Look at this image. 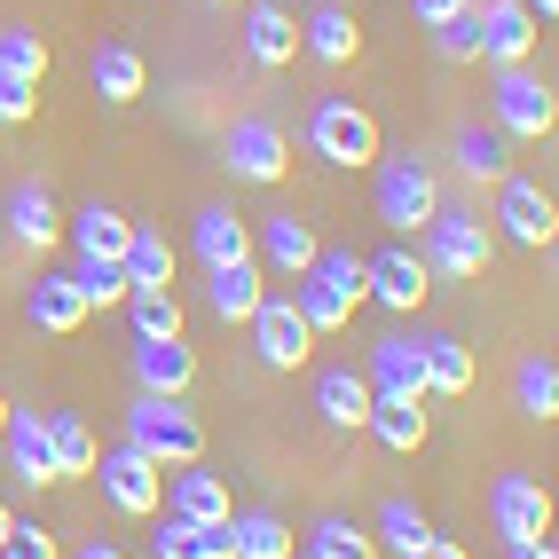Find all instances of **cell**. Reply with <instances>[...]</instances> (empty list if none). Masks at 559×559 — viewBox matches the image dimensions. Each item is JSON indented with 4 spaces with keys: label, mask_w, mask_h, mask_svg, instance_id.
Listing matches in <instances>:
<instances>
[{
    "label": "cell",
    "mask_w": 559,
    "mask_h": 559,
    "mask_svg": "<svg viewBox=\"0 0 559 559\" xmlns=\"http://www.w3.org/2000/svg\"><path fill=\"white\" fill-rule=\"evenodd\" d=\"M9 245H16V252L63 245V213H56V198L40 190V181H16V190H9Z\"/></svg>",
    "instance_id": "obj_15"
},
{
    "label": "cell",
    "mask_w": 559,
    "mask_h": 559,
    "mask_svg": "<svg viewBox=\"0 0 559 559\" xmlns=\"http://www.w3.org/2000/svg\"><path fill=\"white\" fill-rule=\"evenodd\" d=\"M71 245H80V260H127L134 221L110 205H87V213H71Z\"/></svg>",
    "instance_id": "obj_25"
},
{
    "label": "cell",
    "mask_w": 559,
    "mask_h": 559,
    "mask_svg": "<svg viewBox=\"0 0 559 559\" xmlns=\"http://www.w3.org/2000/svg\"><path fill=\"white\" fill-rule=\"evenodd\" d=\"M71 284H80L87 316H95V308H119V300H127V269H119V260H80V269H71Z\"/></svg>",
    "instance_id": "obj_40"
},
{
    "label": "cell",
    "mask_w": 559,
    "mask_h": 559,
    "mask_svg": "<svg viewBox=\"0 0 559 559\" xmlns=\"http://www.w3.org/2000/svg\"><path fill=\"white\" fill-rule=\"evenodd\" d=\"M409 9H418V24L433 32V24H450V16H465L473 0H409Z\"/></svg>",
    "instance_id": "obj_45"
},
{
    "label": "cell",
    "mask_w": 559,
    "mask_h": 559,
    "mask_svg": "<svg viewBox=\"0 0 559 559\" xmlns=\"http://www.w3.org/2000/svg\"><path fill=\"white\" fill-rule=\"evenodd\" d=\"M119 269H127V292H174V245L134 221V245H127Z\"/></svg>",
    "instance_id": "obj_29"
},
{
    "label": "cell",
    "mask_w": 559,
    "mask_h": 559,
    "mask_svg": "<svg viewBox=\"0 0 559 559\" xmlns=\"http://www.w3.org/2000/svg\"><path fill=\"white\" fill-rule=\"evenodd\" d=\"M426 355V394H465L473 386V347L450 340V331H433V340H418Z\"/></svg>",
    "instance_id": "obj_30"
},
{
    "label": "cell",
    "mask_w": 559,
    "mask_h": 559,
    "mask_svg": "<svg viewBox=\"0 0 559 559\" xmlns=\"http://www.w3.org/2000/svg\"><path fill=\"white\" fill-rule=\"evenodd\" d=\"M520 9H528L536 24H551V16H559V0H520Z\"/></svg>",
    "instance_id": "obj_48"
},
{
    "label": "cell",
    "mask_w": 559,
    "mask_h": 559,
    "mask_svg": "<svg viewBox=\"0 0 559 559\" xmlns=\"http://www.w3.org/2000/svg\"><path fill=\"white\" fill-rule=\"evenodd\" d=\"M489 512H497V536L512 551H528V544L551 536V497H544V480H528V473H504L489 489Z\"/></svg>",
    "instance_id": "obj_10"
},
{
    "label": "cell",
    "mask_w": 559,
    "mask_h": 559,
    "mask_svg": "<svg viewBox=\"0 0 559 559\" xmlns=\"http://www.w3.org/2000/svg\"><path fill=\"white\" fill-rule=\"evenodd\" d=\"M0 71H16V80L40 87L48 80V40H40V32H24V24H9V32H0Z\"/></svg>",
    "instance_id": "obj_39"
},
{
    "label": "cell",
    "mask_w": 559,
    "mask_h": 559,
    "mask_svg": "<svg viewBox=\"0 0 559 559\" xmlns=\"http://www.w3.org/2000/svg\"><path fill=\"white\" fill-rule=\"evenodd\" d=\"M370 198H379V221H386V229L409 237V229H426V221H433L441 181H433V166H426L418 151H402V158L379 151V190H370Z\"/></svg>",
    "instance_id": "obj_5"
},
{
    "label": "cell",
    "mask_w": 559,
    "mask_h": 559,
    "mask_svg": "<svg viewBox=\"0 0 559 559\" xmlns=\"http://www.w3.org/2000/svg\"><path fill=\"white\" fill-rule=\"evenodd\" d=\"M0 426H9V394H0Z\"/></svg>",
    "instance_id": "obj_51"
},
{
    "label": "cell",
    "mask_w": 559,
    "mask_h": 559,
    "mask_svg": "<svg viewBox=\"0 0 559 559\" xmlns=\"http://www.w3.org/2000/svg\"><path fill=\"white\" fill-rule=\"evenodd\" d=\"M308 151L323 158V166H379V119H370L362 103H347V95H323L316 110H308Z\"/></svg>",
    "instance_id": "obj_3"
},
{
    "label": "cell",
    "mask_w": 559,
    "mask_h": 559,
    "mask_svg": "<svg viewBox=\"0 0 559 559\" xmlns=\"http://www.w3.org/2000/svg\"><path fill=\"white\" fill-rule=\"evenodd\" d=\"M426 276H457V284H473L480 269L497 260V229L480 213H465V205H433V221H426Z\"/></svg>",
    "instance_id": "obj_2"
},
{
    "label": "cell",
    "mask_w": 559,
    "mask_h": 559,
    "mask_svg": "<svg viewBox=\"0 0 559 559\" xmlns=\"http://www.w3.org/2000/svg\"><path fill=\"white\" fill-rule=\"evenodd\" d=\"M292 308H300V323H308V331H340V323L355 316V308H347L323 276H292Z\"/></svg>",
    "instance_id": "obj_38"
},
{
    "label": "cell",
    "mask_w": 559,
    "mask_h": 559,
    "mask_svg": "<svg viewBox=\"0 0 559 559\" xmlns=\"http://www.w3.org/2000/svg\"><path fill=\"white\" fill-rule=\"evenodd\" d=\"M497 229H504L512 245H528V252H544V245L559 237V213H551V198L536 190V181H520V174H504V181H497Z\"/></svg>",
    "instance_id": "obj_12"
},
{
    "label": "cell",
    "mask_w": 559,
    "mask_h": 559,
    "mask_svg": "<svg viewBox=\"0 0 559 559\" xmlns=\"http://www.w3.org/2000/svg\"><path fill=\"white\" fill-rule=\"evenodd\" d=\"M32 110H40V87L16 80V71H0V127H32Z\"/></svg>",
    "instance_id": "obj_43"
},
{
    "label": "cell",
    "mask_w": 559,
    "mask_h": 559,
    "mask_svg": "<svg viewBox=\"0 0 559 559\" xmlns=\"http://www.w3.org/2000/svg\"><path fill=\"white\" fill-rule=\"evenodd\" d=\"M229 544L237 559H292V528L276 512H229Z\"/></svg>",
    "instance_id": "obj_31"
},
{
    "label": "cell",
    "mask_w": 559,
    "mask_h": 559,
    "mask_svg": "<svg viewBox=\"0 0 559 559\" xmlns=\"http://www.w3.org/2000/svg\"><path fill=\"white\" fill-rule=\"evenodd\" d=\"M433 56L441 63H480V32H473V9L450 16V24H433Z\"/></svg>",
    "instance_id": "obj_42"
},
{
    "label": "cell",
    "mask_w": 559,
    "mask_h": 559,
    "mask_svg": "<svg viewBox=\"0 0 559 559\" xmlns=\"http://www.w3.org/2000/svg\"><path fill=\"white\" fill-rule=\"evenodd\" d=\"M221 166H229V181L276 190V181L292 174V142H284L269 119H229V134H221Z\"/></svg>",
    "instance_id": "obj_6"
},
{
    "label": "cell",
    "mask_w": 559,
    "mask_h": 559,
    "mask_svg": "<svg viewBox=\"0 0 559 559\" xmlns=\"http://www.w3.org/2000/svg\"><path fill=\"white\" fill-rule=\"evenodd\" d=\"M316 245H323V237L308 229L300 213H269V221L252 229V260H260V269H276V276H308Z\"/></svg>",
    "instance_id": "obj_13"
},
{
    "label": "cell",
    "mask_w": 559,
    "mask_h": 559,
    "mask_svg": "<svg viewBox=\"0 0 559 559\" xmlns=\"http://www.w3.org/2000/svg\"><path fill=\"white\" fill-rule=\"evenodd\" d=\"M158 559H237V544H229V528H190V520H174V512H166Z\"/></svg>",
    "instance_id": "obj_32"
},
{
    "label": "cell",
    "mask_w": 559,
    "mask_h": 559,
    "mask_svg": "<svg viewBox=\"0 0 559 559\" xmlns=\"http://www.w3.org/2000/svg\"><path fill=\"white\" fill-rule=\"evenodd\" d=\"M127 323L134 340H181V300L174 292H127Z\"/></svg>",
    "instance_id": "obj_36"
},
{
    "label": "cell",
    "mask_w": 559,
    "mask_h": 559,
    "mask_svg": "<svg viewBox=\"0 0 559 559\" xmlns=\"http://www.w3.org/2000/svg\"><path fill=\"white\" fill-rule=\"evenodd\" d=\"M316 409H323V426L355 433L370 418V379H362V370H323V379H316Z\"/></svg>",
    "instance_id": "obj_26"
},
{
    "label": "cell",
    "mask_w": 559,
    "mask_h": 559,
    "mask_svg": "<svg viewBox=\"0 0 559 559\" xmlns=\"http://www.w3.org/2000/svg\"><path fill=\"white\" fill-rule=\"evenodd\" d=\"M95 480H103V497L119 504L127 520H151L166 504V473L142 450H127V441H119V450H95Z\"/></svg>",
    "instance_id": "obj_7"
},
{
    "label": "cell",
    "mask_w": 559,
    "mask_h": 559,
    "mask_svg": "<svg viewBox=\"0 0 559 559\" xmlns=\"http://www.w3.org/2000/svg\"><path fill=\"white\" fill-rule=\"evenodd\" d=\"M166 504H174V520H190V528H229V480L205 473V457L198 465H174Z\"/></svg>",
    "instance_id": "obj_14"
},
{
    "label": "cell",
    "mask_w": 559,
    "mask_h": 559,
    "mask_svg": "<svg viewBox=\"0 0 559 559\" xmlns=\"http://www.w3.org/2000/svg\"><path fill=\"white\" fill-rule=\"evenodd\" d=\"M308 276H323V284L340 292L347 308H362V260H355V252H331V245H316V260H308Z\"/></svg>",
    "instance_id": "obj_41"
},
{
    "label": "cell",
    "mask_w": 559,
    "mask_h": 559,
    "mask_svg": "<svg viewBox=\"0 0 559 559\" xmlns=\"http://www.w3.org/2000/svg\"><path fill=\"white\" fill-rule=\"evenodd\" d=\"M512 386H520V409H528V418H559V370H551V355H520Z\"/></svg>",
    "instance_id": "obj_37"
},
{
    "label": "cell",
    "mask_w": 559,
    "mask_h": 559,
    "mask_svg": "<svg viewBox=\"0 0 559 559\" xmlns=\"http://www.w3.org/2000/svg\"><path fill=\"white\" fill-rule=\"evenodd\" d=\"M190 252L205 260V269H229V260H252V221L229 213V205H205L198 229H190Z\"/></svg>",
    "instance_id": "obj_20"
},
{
    "label": "cell",
    "mask_w": 559,
    "mask_h": 559,
    "mask_svg": "<svg viewBox=\"0 0 559 559\" xmlns=\"http://www.w3.org/2000/svg\"><path fill=\"white\" fill-rule=\"evenodd\" d=\"M292 559H308V551H292Z\"/></svg>",
    "instance_id": "obj_52"
},
{
    "label": "cell",
    "mask_w": 559,
    "mask_h": 559,
    "mask_svg": "<svg viewBox=\"0 0 559 559\" xmlns=\"http://www.w3.org/2000/svg\"><path fill=\"white\" fill-rule=\"evenodd\" d=\"M473 32H480V63H528L536 56V16L520 9V0H473Z\"/></svg>",
    "instance_id": "obj_11"
},
{
    "label": "cell",
    "mask_w": 559,
    "mask_h": 559,
    "mask_svg": "<svg viewBox=\"0 0 559 559\" xmlns=\"http://www.w3.org/2000/svg\"><path fill=\"white\" fill-rule=\"evenodd\" d=\"M308 559H379V544H370L355 520H340V512H323L316 528H308Z\"/></svg>",
    "instance_id": "obj_35"
},
{
    "label": "cell",
    "mask_w": 559,
    "mask_h": 559,
    "mask_svg": "<svg viewBox=\"0 0 559 559\" xmlns=\"http://www.w3.org/2000/svg\"><path fill=\"white\" fill-rule=\"evenodd\" d=\"M24 316L63 340V331L87 323V300H80V284H71V276H40V284H32V300H24Z\"/></svg>",
    "instance_id": "obj_27"
},
{
    "label": "cell",
    "mask_w": 559,
    "mask_h": 559,
    "mask_svg": "<svg viewBox=\"0 0 559 559\" xmlns=\"http://www.w3.org/2000/svg\"><path fill=\"white\" fill-rule=\"evenodd\" d=\"M245 331H252V355L269 370H300L308 340H316V331L300 323V308H292V292H260V308L245 316Z\"/></svg>",
    "instance_id": "obj_8"
},
{
    "label": "cell",
    "mask_w": 559,
    "mask_h": 559,
    "mask_svg": "<svg viewBox=\"0 0 559 559\" xmlns=\"http://www.w3.org/2000/svg\"><path fill=\"white\" fill-rule=\"evenodd\" d=\"M127 450H142L158 473H174V465H198L205 457V426H198V409L181 402V394H134V409H127Z\"/></svg>",
    "instance_id": "obj_1"
},
{
    "label": "cell",
    "mask_w": 559,
    "mask_h": 559,
    "mask_svg": "<svg viewBox=\"0 0 559 559\" xmlns=\"http://www.w3.org/2000/svg\"><path fill=\"white\" fill-rule=\"evenodd\" d=\"M370 394H409L418 402L426 394V355H418V340H402V331H386V340H370Z\"/></svg>",
    "instance_id": "obj_16"
},
{
    "label": "cell",
    "mask_w": 559,
    "mask_h": 559,
    "mask_svg": "<svg viewBox=\"0 0 559 559\" xmlns=\"http://www.w3.org/2000/svg\"><path fill=\"white\" fill-rule=\"evenodd\" d=\"M426 292H433V276H426V260L409 252V245H386V252L362 260V300H379L394 316H418Z\"/></svg>",
    "instance_id": "obj_9"
},
{
    "label": "cell",
    "mask_w": 559,
    "mask_h": 559,
    "mask_svg": "<svg viewBox=\"0 0 559 559\" xmlns=\"http://www.w3.org/2000/svg\"><path fill=\"white\" fill-rule=\"evenodd\" d=\"M0 559H63V551H56V536L40 528V520H16L9 544H0Z\"/></svg>",
    "instance_id": "obj_44"
},
{
    "label": "cell",
    "mask_w": 559,
    "mask_h": 559,
    "mask_svg": "<svg viewBox=\"0 0 559 559\" xmlns=\"http://www.w3.org/2000/svg\"><path fill=\"white\" fill-rule=\"evenodd\" d=\"M40 426H48V457H56V480H80L95 473V433L71 418V409H40Z\"/></svg>",
    "instance_id": "obj_28"
},
{
    "label": "cell",
    "mask_w": 559,
    "mask_h": 559,
    "mask_svg": "<svg viewBox=\"0 0 559 559\" xmlns=\"http://www.w3.org/2000/svg\"><path fill=\"white\" fill-rule=\"evenodd\" d=\"M229 9H237V0H229Z\"/></svg>",
    "instance_id": "obj_53"
},
{
    "label": "cell",
    "mask_w": 559,
    "mask_h": 559,
    "mask_svg": "<svg viewBox=\"0 0 559 559\" xmlns=\"http://www.w3.org/2000/svg\"><path fill=\"white\" fill-rule=\"evenodd\" d=\"M512 559H551V544H528V551H512Z\"/></svg>",
    "instance_id": "obj_49"
},
{
    "label": "cell",
    "mask_w": 559,
    "mask_h": 559,
    "mask_svg": "<svg viewBox=\"0 0 559 559\" xmlns=\"http://www.w3.org/2000/svg\"><path fill=\"white\" fill-rule=\"evenodd\" d=\"M71 559H127V551H119V544H103V536H87V544L71 551Z\"/></svg>",
    "instance_id": "obj_47"
},
{
    "label": "cell",
    "mask_w": 559,
    "mask_h": 559,
    "mask_svg": "<svg viewBox=\"0 0 559 559\" xmlns=\"http://www.w3.org/2000/svg\"><path fill=\"white\" fill-rule=\"evenodd\" d=\"M9 528H16V512H9V504H0V544H9Z\"/></svg>",
    "instance_id": "obj_50"
},
{
    "label": "cell",
    "mask_w": 559,
    "mask_h": 559,
    "mask_svg": "<svg viewBox=\"0 0 559 559\" xmlns=\"http://www.w3.org/2000/svg\"><path fill=\"white\" fill-rule=\"evenodd\" d=\"M418 559H465V544H450V536H426V551Z\"/></svg>",
    "instance_id": "obj_46"
},
{
    "label": "cell",
    "mask_w": 559,
    "mask_h": 559,
    "mask_svg": "<svg viewBox=\"0 0 559 559\" xmlns=\"http://www.w3.org/2000/svg\"><path fill=\"white\" fill-rule=\"evenodd\" d=\"M426 536H433V528H426V512L409 504V497H386V504H379V536H370V544H386V551H402V559H418Z\"/></svg>",
    "instance_id": "obj_33"
},
{
    "label": "cell",
    "mask_w": 559,
    "mask_h": 559,
    "mask_svg": "<svg viewBox=\"0 0 559 559\" xmlns=\"http://www.w3.org/2000/svg\"><path fill=\"white\" fill-rule=\"evenodd\" d=\"M489 127H497L504 142H544V134L559 127V95L536 80L528 63H504L497 87H489Z\"/></svg>",
    "instance_id": "obj_4"
},
{
    "label": "cell",
    "mask_w": 559,
    "mask_h": 559,
    "mask_svg": "<svg viewBox=\"0 0 559 559\" xmlns=\"http://www.w3.org/2000/svg\"><path fill=\"white\" fill-rule=\"evenodd\" d=\"M0 441H9V473L24 480V489H48V480H56V457H48V426H40V409H9Z\"/></svg>",
    "instance_id": "obj_19"
},
{
    "label": "cell",
    "mask_w": 559,
    "mask_h": 559,
    "mask_svg": "<svg viewBox=\"0 0 559 559\" xmlns=\"http://www.w3.org/2000/svg\"><path fill=\"white\" fill-rule=\"evenodd\" d=\"M362 426L379 433L394 457L426 450V394H418V402H409V394H370V418H362Z\"/></svg>",
    "instance_id": "obj_21"
},
{
    "label": "cell",
    "mask_w": 559,
    "mask_h": 559,
    "mask_svg": "<svg viewBox=\"0 0 559 559\" xmlns=\"http://www.w3.org/2000/svg\"><path fill=\"white\" fill-rule=\"evenodd\" d=\"M300 48L316 63H355L362 56V32H355V16L340 9V0H316V16L300 24Z\"/></svg>",
    "instance_id": "obj_22"
},
{
    "label": "cell",
    "mask_w": 559,
    "mask_h": 559,
    "mask_svg": "<svg viewBox=\"0 0 559 559\" xmlns=\"http://www.w3.org/2000/svg\"><path fill=\"white\" fill-rule=\"evenodd\" d=\"M134 386L142 394H190L198 386V355L181 340H134Z\"/></svg>",
    "instance_id": "obj_18"
},
{
    "label": "cell",
    "mask_w": 559,
    "mask_h": 559,
    "mask_svg": "<svg viewBox=\"0 0 559 559\" xmlns=\"http://www.w3.org/2000/svg\"><path fill=\"white\" fill-rule=\"evenodd\" d=\"M205 276H213L205 300H213L221 323H245V316L260 308V292H269V284H260V260H229V269H205Z\"/></svg>",
    "instance_id": "obj_23"
},
{
    "label": "cell",
    "mask_w": 559,
    "mask_h": 559,
    "mask_svg": "<svg viewBox=\"0 0 559 559\" xmlns=\"http://www.w3.org/2000/svg\"><path fill=\"white\" fill-rule=\"evenodd\" d=\"M292 48H300V24H292V9H284V0H252V9H245V56H252L260 71H284Z\"/></svg>",
    "instance_id": "obj_17"
},
{
    "label": "cell",
    "mask_w": 559,
    "mask_h": 559,
    "mask_svg": "<svg viewBox=\"0 0 559 559\" xmlns=\"http://www.w3.org/2000/svg\"><path fill=\"white\" fill-rule=\"evenodd\" d=\"M457 174L465 181H504V134L497 127H457Z\"/></svg>",
    "instance_id": "obj_34"
},
{
    "label": "cell",
    "mask_w": 559,
    "mask_h": 559,
    "mask_svg": "<svg viewBox=\"0 0 559 559\" xmlns=\"http://www.w3.org/2000/svg\"><path fill=\"white\" fill-rule=\"evenodd\" d=\"M87 87L103 95V103H142V87H151V71H142V56L134 48H95V63H87Z\"/></svg>",
    "instance_id": "obj_24"
}]
</instances>
